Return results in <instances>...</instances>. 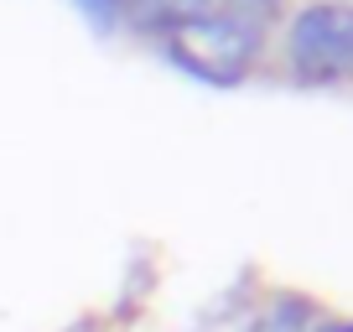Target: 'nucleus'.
<instances>
[{
    "label": "nucleus",
    "instance_id": "5",
    "mask_svg": "<svg viewBox=\"0 0 353 332\" xmlns=\"http://www.w3.org/2000/svg\"><path fill=\"white\" fill-rule=\"evenodd\" d=\"M254 332H286V327H276V322H260V327H254Z\"/></svg>",
    "mask_w": 353,
    "mask_h": 332
},
{
    "label": "nucleus",
    "instance_id": "2",
    "mask_svg": "<svg viewBox=\"0 0 353 332\" xmlns=\"http://www.w3.org/2000/svg\"><path fill=\"white\" fill-rule=\"evenodd\" d=\"M286 52L307 83L353 78V6H307L286 32Z\"/></svg>",
    "mask_w": 353,
    "mask_h": 332
},
{
    "label": "nucleus",
    "instance_id": "4",
    "mask_svg": "<svg viewBox=\"0 0 353 332\" xmlns=\"http://www.w3.org/2000/svg\"><path fill=\"white\" fill-rule=\"evenodd\" d=\"M78 6H83V11L94 16V21H104V26H110L114 16H120V0H78Z\"/></svg>",
    "mask_w": 353,
    "mask_h": 332
},
{
    "label": "nucleus",
    "instance_id": "1",
    "mask_svg": "<svg viewBox=\"0 0 353 332\" xmlns=\"http://www.w3.org/2000/svg\"><path fill=\"white\" fill-rule=\"evenodd\" d=\"M166 47L188 73H198L203 83H239L260 57V32L223 11H208L198 21H182L166 32Z\"/></svg>",
    "mask_w": 353,
    "mask_h": 332
},
{
    "label": "nucleus",
    "instance_id": "6",
    "mask_svg": "<svg viewBox=\"0 0 353 332\" xmlns=\"http://www.w3.org/2000/svg\"><path fill=\"white\" fill-rule=\"evenodd\" d=\"M332 332H353V327H332Z\"/></svg>",
    "mask_w": 353,
    "mask_h": 332
},
{
    "label": "nucleus",
    "instance_id": "3",
    "mask_svg": "<svg viewBox=\"0 0 353 332\" xmlns=\"http://www.w3.org/2000/svg\"><path fill=\"white\" fill-rule=\"evenodd\" d=\"M125 16H130V26H141V32H172V26L182 21H198V16L213 11V0H120Z\"/></svg>",
    "mask_w": 353,
    "mask_h": 332
}]
</instances>
